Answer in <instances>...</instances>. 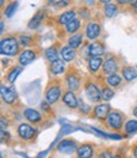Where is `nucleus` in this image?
Returning a JSON list of instances; mask_svg holds the SVG:
<instances>
[{
	"instance_id": "nucleus-1",
	"label": "nucleus",
	"mask_w": 137,
	"mask_h": 158,
	"mask_svg": "<svg viewBox=\"0 0 137 158\" xmlns=\"http://www.w3.org/2000/svg\"><path fill=\"white\" fill-rule=\"evenodd\" d=\"M19 50V44L16 39L13 36L4 38L3 40H0V54L3 55H15Z\"/></svg>"
},
{
	"instance_id": "nucleus-2",
	"label": "nucleus",
	"mask_w": 137,
	"mask_h": 158,
	"mask_svg": "<svg viewBox=\"0 0 137 158\" xmlns=\"http://www.w3.org/2000/svg\"><path fill=\"white\" fill-rule=\"evenodd\" d=\"M106 121L108 127H111L112 129H121L123 126V114L117 110H113L108 114Z\"/></svg>"
},
{
	"instance_id": "nucleus-3",
	"label": "nucleus",
	"mask_w": 137,
	"mask_h": 158,
	"mask_svg": "<svg viewBox=\"0 0 137 158\" xmlns=\"http://www.w3.org/2000/svg\"><path fill=\"white\" fill-rule=\"evenodd\" d=\"M86 95L91 102H100L102 101V94H101V89L98 88V85H96L94 83H88L86 85Z\"/></svg>"
},
{
	"instance_id": "nucleus-4",
	"label": "nucleus",
	"mask_w": 137,
	"mask_h": 158,
	"mask_svg": "<svg viewBox=\"0 0 137 158\" xmlns=\"http://www.w3.org/2000/svg\"><path fill=\"white\" fill-rule=\"evenodd\" d=\"M61 94H62V90H61V87L55 84V85H50L47 92H45V101L49 103V104H54L59 101L61 98Z\"/></svg>"
},
{
	"instance_id": "nucleus-5",
	"label": "nucleus",
	"mask_w": 137,
	"mask_h": 158,
	"mask_svg": "<svg viewBox=\"0 0 137 158\" xmlns=\"http://www.w3.org/2000/svg\"><path fill=\"white\" fill-rule=\"evenodd\" d=\"M0 95H2V99L6 103V104H14L16 102V93L14 89L2 84L0 85Z\"/></svg>"
},
{
	"instance_id": "nucleus-6",
	"label": "nucleus",
	"mask_w": 137,
	"mask_h": 158,
	"mask_svg": "<svg viewBox=\"0 0 137 158\" xmlns=\"http://www.w3.org/2000/svg\"><path fill=\"white\" fill-rule=\"evenodd\" d=\"M93 113H94V117L97 118V119H107L108 114L111 113V107L106 103H100L97 104L93 109Z\"/></svg>"
},
{
	"instance_id": "nucleus-7",
	"label": "nucleus",
	"mask_w": 137,
	"mask_h": 158,
	"mask_svg": "<svg viewBox=\"0 0 137 158\" xmlns=\"http://www.w3.org/2000/svg\"><path fill=\"white\" fill-rule=\"evenodd\" d=\"M57 149L59 151V152H62V153L71 154V153L77 152L78 147H77V143L74 141H72V139H64V141H62L59 144H58Z\"/></svg>"
},
{
	"instance_id": "nucleus-8",
	"label": "nucleus",
	"mask_w": 137,
	"mask_h": 158,
	"mask_svg": "<svg viewBox=\"0 0 137 158\" xmlns=\"http://www.w3.org/2000/svg\"><path fill=\"white\" fill-rule=\"evenodd\" d=\"M101 34V27L98 23L91 22L87 27H86V36L89 39V40H96L97 38Z\"/></svg>"
},
{
	"instance_id": "nucleus-9",
	"label": "nucleus",
	"mask_w": 137,
	"mask_h": 158,
	"mask_svg": "<svg viewBox=\"0 0 137 158\" xmlns=\"http://www.w3.org/2000/svg\"><path fill=\"white\" fill-rule=\"evenodd\" d=\"M18 134L20 135L23 139H25V141L32 139V138L34 137V134H35V128H33L29 124L23 123V124H20L18 127Z\"/></svg>"
},
{
	"instance_id": "nucleus-10",
	"label": "nucleus",
	"mask_w": 137,
	"mask_h": 158,
	"mask_svg": "<svg viewBox=\"0 0 137 158\" xmlns=\"http://www.w3.org/2000/svg\"><path fill=\"white\" fill-rule=\"evenodd\" d=\"M102 68H103V73L105 74L111 75V74H116V72L118 70V64H117L114 58H108L103 62Z\"/></svg>"
},
{
	"instance_id": "nucleus-11",
	"label": "nucleus",
	"mask_w": 137,
	"mask_h": 158,
	"mask_svg": "<svg viewBox=\"0 0 137 158\" xmlns=\"http://www.w3.org/2000/svg\"><path fill=\"white\" fill-rule=\"evenodd\" d=\"M66 81H67V85L68 88L72 90V92H75L79 89L81 87V78L78 77V74L75 73H69L66 78Z\"/></svg>"
},
{
	"instance_id": "nucleus-12",
	"label": "nucleus",
	"mask_w": 137,
	"mask_h": 158,
	"mask_svg": "<svg viewBox=\"0 0 137 158\" xmlns=\"http://www.w3.org/2000/svg\"><path fill=\"white\" fill-rule=\"evenodd\" d=\"M63 103H64L67 107L74 109V108L78 107V103H79V102H78V98L75 97L74 92L68 90V92H66V93L63 94Z\"/></svg>"
},
{
	"instance_id": "nucleus-13",
	"label": "nucleus",
	"mask_w": 137,
	"mask_h": 158,
	"mask_svg": "<svg viewBox=\"0 0 137 158\" xmlns=\"http://www.w3.org/2000/svg\"><path fill=\"white\" fill-rule=\"evenodd\" d=\"M35 56H36L35 52H33V50H24V52H22L20 55H19V64H20L22 67L28 65V64H30L34 60Z\"/></svg>"
},
{
	"instance_id": "nucleus-14",
	"label": "nucleus",
	"mask_w": 137,
	"mask_h": 158,
	"mask_svg": "<svg viewBox=\"0 0 137 158\" xmlns=\"http://www.w3.org/2000/svg\"><path fill=\"white\" fill-rule=\"evenodd\" d=\"M88 53L91 56H101L105 54V45L100 42H93L88 47Z\"/></svg>"
},
{
	"instance_id": "nucleus-15",
	"label": "nucleus",
	"mask_w": 137,
	"mask_h": 158,
	"mask_svg": "<svg viewBox=\"0 0 137 158\" xmlns=\"http://www.w3.org/2000/svg\"><path fill=\"white\" fill-rule=\"evenodd\" d=\"M103 65V60L101 56H91L88 60V69L91 70V73H97L101 67Z\"/></svg>"
},
{
	"instance_id": "nucleus-16",
	"label": "nucleus",
	"mask_w": 137,
	"mask_h": 158,
	"mask_svg": "<svg viewBox=\"0 0 137 158\" xmlns=\"http://www.w3.org/2000/svg\"><path fill=\"white\" fill-rule=\"evenodd\" d=\"M24 117L32 123H39L42 121L41 113H39L38 110H35V109H32V108H27L24 110Z\"/></svg>"
},
{
	"instance_id": "nucleus-17",
	"label": "nucleus",
	"mask_w": 137,
	"mask_h": 158,
	"mask_svg": "<svg viewBox=\"0 0 137 158\" xmlns=\"http://www.w3.org/2000/svg\"><path fill=\"white\" fill-rule=\"evenodd\" d=\"M78 158H92L93 157V147L91 144H82L77 149Z\"/></svg>"
},
{
	"instance_id": "nucleus-18",
	"label": "nucleus",
	"mask_w": 137,
	"mask_h": 158,
	"mask_svg": "<svg viewBox=\"0 0 137 158\" xmlns=\"http://www.w3.org/2000/svg\"><path fill=\"white\" fill-rule=\"evenodd\" d=\"M50 72L52 74L54 75H58V74H62L66 72V62L63 59H58V60L53 62L50 64Z\"/></svg>"
},
{
	"instance_id": "nucleus-19",
	"label": "nucleus",
	"mask_w": 137,
	"mask_h": 158,
	"mask_svg": "<svg viewBox=\"0 0 137 158\" xmlns=\"http://www.w3.org/2000/svg\"><path fill=\"white\" fill-rule=\"evenodd\" d=\"M61 56H62V59L66 63L72 62V60H74V58H75V49H72L69 45L63 47L62 50H61Z\"/></svg>"
},
{
	"instance_id": "nucleus-20",
	"label": "nucleus",
	"mask_w": 137,
	"mask_h": 158,
	"mask_svg": "<svg viewBox=\"0 0 137 158\" xmlns=\"http://www.w3.org/2000/svg\"><path fill=\"white\" fill-rule=\"evenodd\" d=\"M73 19H75V11L74 10H68V11H64L63 14L59 15L58 18V23L61 25H67L69 24Z\"/></svg>"
},
{
	"instance_id": "nucleus-21",
	"label": "nucleus",
	"mask_w": 137,
	"mask_h": 158,
	"mask_svg": "<svg viewBox=\"0 0 137 158\" xmlns=\"http://www.w3.org/2000/svg\"><path fill=\"white\" fill-rule=\"evenodd\" d=\"M122 77L125 78V81L132 82L137 78V70L133 67H125L122 68Z\"/></svg>"
},
{
	"instance_id": "nucleus-22",
	"label": "nucleus",
	"mask_w": 137,
	"mask_h": 158,
	"mask_svg": "<svg viewBox=\"0 0 137 158\" xmlns=\"http://www.w3.org/2000/svg\"><path fill=\"white\" fill-rule=\"evenodd\" d=\"M82 42H83V34H74L68 39V45L72 49H77V48H79Z\"/></svg>"
},
{
	"instance_id": "nucleus-23",
	"label": "nucleus",
	"mask_w": 137,
	"mask_h": 158,
	"mask_svg": "<svg viewBox=\"0 0 137 158\" xmlns=\"http://www.w3.org/2000/svg\"><path fill=\"white\" fill-rule=\"evenodd\" d=\"M43 18H44V11H38L33 19L29 22V28L30 29H36L39 27V24H41V22L43 20Z\"/></svg>"
},
{
	"instance_id": "nucleus-24",
	"label": "nucleus",
	"mask_w": 137,
	"mask_h": 158,
	"mask_svg": "<svg viewBox=\"0 0 137 158\" xmlns=\"http://www.w3.org/2000/svg\"><path fill=\"white\" fill-rule=\"evenodd\" d=\"M106 82H107V84H108L109 87L116 88V87H118V85L121 84L122 78H121L118 74H111V75H108V77H107Z\"/></svg>"
},
{
	"instance_id": "nucleus-25",
	"label": "nucleus",
	"mask_w": 137,
	"mask_h": 158,
	"mask_svg": "<svg viewBox=\"0 0 137 158\" xmlns=\"http://www.w3.org/2000/svg\"><path fill=\"white\" fill-rule=\"evenodd\" d=\"M81 28V22H79V19H73V20L66 25V31L69 33V34H74L78 31V29Z\"/></svg>"
},
{
	"instance_id": "nucleus-26",
	"label": "nucleus",
	"mask_w": 137,
	"mask_h": 158,
	"mask_svg": "<svg viewBox=\"0 0 137 158\" xmlns=\"http://www.w3.org/2000/svg\"><path fill=\"white\" fill-rule=\"evenodd\" d=\"M58 56H59V55H58V52H57V49H55L54 47H50V48H48V49L45 50V58L48 59L50 63L58 60V59H59Z\"/></svg>"
},
{
	"instance_id": "nucleus-27",
	"label": "nucleus",
	"mask_w": 137,
	"mask_h": 158,
	"mask_svg": "<svg viewBox=\"0 0 137 158\" xmlns=\"http://www.w3.org/2000/svg\"><path fill=\"white\" fill-rule=\"evenodd\" d=\"M117 10H118V8H117V5L113 4V3H109V4L105 5V15L107 18H113L117 14Z\"/></svg>"
},
{
	"instance_id": "nucleus-28",
	"label": "nucleus",
	"mask_w": 137,
	"mask_h": 158,
	"mask_svg": "<svg viewBox=\"0 0 137 158\" xmlns=\"http://www.w3.org/2000/svg\"><path fill=\"white\" fill-rule=\"evenodd\" d=\"M22 70H23V67H22V65H19V67H15L14 69H11V72H10V73L8 74V77H6L8 82H10V83H14V82L16 81L18 75L22 73Z\"/></svg>"
},
{
	"instance_id": "nucleus-29",
	"label": "nucleus",
	"mask_w": 137,
	"mask_h": 158,
	"mask_svg": "<svg viewBox=\"0 0 137 158\" xmlns=\"http://www.w3.org/2000/svg\"><path fill=\"white\" fill-rule=\"evenodd\" d=\"M101 94H102V101H105V102H109L114 97V92L109 87H103L101 90Z\"/></svg>"
},
{
	"instance_id": "nucleus-30",
	"label": "nucleus",
	"mask_w": 137,
	"mask_h": 158,
	"mask_svg": "<svg viewBox=\"0 0 137 158\" xmlns=\"http://www.w3.org/2000/svg\"><path fill=\"white\" fill-rule=\"evenodd\" d=\"M125 131L128 134L136 133L137 132V119H130V121H127L126 124H125Z\"/></svg>"
},
{
	"instance_id": "nucleus-31",
	"label": "nucleus",
	"mask_w": 137,
	"mask_h": 158,
	"mask_svg": "<svg viewBox=\"0 0 137 158\" xmlns=\"http://www.w3.org/2000/svg\"><path fill=\"white\" fill-rule=\"evenodd\" d=\"M18 2H13V3H10L9 5H8V8L5 9V15L8 16V18H11L13 15H14V13L16 11V9H18Z\"/></svg>"
},
{
	"instance_id": "nucleus-32",
	"label": "nucleus",
	"mask_w": 137,
	"mask_h": 158,
	"mask_svg": "<svg viewBox=\"0 0 137 158\" xmlns=\"http://www.w3.org/2000/svg\"><path fill=\"white\" fill-rule=\"evenodd\" d=\"M19 43H20L23 47L29 45V44L32 43V36H29V35H22V36H20V40H19Z\"/></svg>"
},
{
	"instance_id": "nucleus-33",
	"label": "nucleus",
	"mask_w": 137,
	"mask_h": 158,
	"mask_svg": "<svg viewBox=\"0 0 137 158\" xmlns=\"http://www.w3.org/2000/svg\"><path fill=\"white\" fill-rule=\"evenodd\" d=\"M10 134L5 131V129H0V142H6L9 141Z\"/></svg>"
},
{
	"instance_id": "nucleus-34",
	"label": "nucleus",
	"mask_w": 137,
	"mask_h": 158,
	"mask_svg": "<svg viewBox=\"0 0 137 158\" xmlns=\"http://www.w3.org/2000/svg\"><path fill=\"white\" fill-rule=\"evenodd\" d=\"M79 108H81V112L82 113H89L91 112V107L89 106H87V104H84L83 102H81V104H79Z\"/></svg>"
},
{
	"instance_id": "nucleus-35",
	"label": "nucleus",
	"mask_w": 137,
	"mask_h": 158,
	"mask_svg": "<svg viewBox=\"0 0 137 158\" xmlns=\"http://www.w3.org/2000/svg\"><path fill=\"white\" fill-rule=\"evenodd\" d=\"M8 126H9L8 121L4 117H0V129H5V128H8Z\"/></svg>"
},
{
	"instance_id": "nucleus-36",
	"label": "nucleus",
	"mask_w": 137,
	"mask_h": 158,
	"mask_svg": "<svg viewBox=\"0 0 137 158\" xmlns=\"http://www.w3.org/2000/svg\"><path fill=\"white\" fill-rule=\"evenodd\" d=\"M69 4V0H59L57 4H55V6L57 8H64V6H67Z\"/></svg>"
},
{
	"instance_id": "nucleus-37",
	"label": "nucleus",
	"mask_w": 137,
	"mask_h": 158,
	"mask_svg": "<svg viewBox=\"0 0 137 158\" xmlns=\"http://www.w3.org/2000/svg\"><path fill=\"white\" fill-rule=\"evenodd\" d=\"M41 107H42L44 110H49V103H48L47 101H43V102L41 103Z\"/></svg>"
},
{
	"instance_id": "nucleus-38",
	"label": "nucleus",
	"mask_w": 137,
	"mask_h": 158,
	"mask_svg": "<svg viewBox=\"0 0 137 158\" xmlns=\"http://www.w3.org/2000/svg\"><path fill=\"white\" fill-rule=\"evenodd\" d=\"M117 4H120V5H126V4H130L131 0H116Z\"/></svg>"
},
{
	"instance_id": "nucleus-39",
	"label": "nucleus",
	"mask_w": 137,
	"mask_h": 158,
	"mask_svg": "<svg viewBox=\"0 0 137 158\" xmlns=\"http://www.w3.org/2000/svg\"><path fill=\"white\" fill-rule=\"evenodd\" d=\"M112 156H109V153L108 152H103L102 154H101V157L100 158H111Z\"/></svg>"
},
{
	"instance_id": "nucleus-40",
	"label": "nucleus",
	"mask_w": 137,
	"mask_h": 158,
	"mask_svg": "<svg viewBox=\"0 0 137 158\" xmlns=\"http://www.w3.org/2000/svg\"><path fill=\"white\" fill-rule=\"evenodd\" d=\"M133 157H135V158H137V144L133 147Z\"/></svg>"
},
{
	"instance_id": "nucleus-41",
	"label": "nucleus",
	"mask_w": 137,
	"mask_h": 158,
	"mask_svg": "<svg viewBox=\"0 0 137 158\" xmlns=\"http://www.w3.org/2000/svg\"><path fill=\"white\" fill-rule=\"evenodd\" d=\"M98 2H100V3H102V4H109V3L112 2V0H98Z\"/></svg>"
},
{
	"instance_id": "nucleus-42",
	"label": "nucleus",
	"mask_w": 137,
	"mask_h": 158,
	"mask_svg": "<svg viewBox=\"0 0 137 158\" xmlns=\"http://www.w3.org/2000/svg\"><path fill=\"white\" fill-rule=\"evenodd\" d=\"M130 4H131L132 6H135V5L137 4V0H131V2H130Z\"/></svg>"
},
{
	"instance_id": "nucleus-43",
	"label": "nucleus",
	"mask_w": 137,
	"mask_h": 158,
	"mask_svg": "<svg viewBox=\"0 0 137 158\" xmlns=\"http://www.w3.org/2000/svg\"><path fill=\"white\" fill-rule=\"evenodd\" d=\"M3 29H4V23H0V33L3 31Z\"/></svg>"
},
{
	"instance_id": "nucleus-44",
	"label": "nucleus",
	"mask_w": 137,
	"mask_h": 158,
	"mask_svg": "<svg viewBox=\"0 0 137 158\" xmlns=\"http://www.w3.org/2000/svg\"><path fill=\"white\" fill-rule=\"evenodd\" d=\"M133 115L137 118V107H135V109H133Z\"/></svg>"
},
{
	"instance_id": "nucleus-45",
	"label": "nucleus",
	"mask_w": 137,
	"mask_h": 158,
	"mask_svg": "<svg viewBox=\"0 0 137 158\" xmlns=\"http://www.w3.org/2000/svg\"><path fill=\"white\" fill-rule=\"evenodd\" d=\"M111 158H122V157H121V156H118V154H116V156H112Z\"/></svg>"
},
{
	"instance_id": "nucleus-46",
	"label": "nucleus",
	"mask_w": 137,
	"mask_h": 158,
	"mask_svg": "<svg viewBox=\"0 0 137 158\" xmlns=\"http://www.w3.org/2000/svg\"><path fill=\"white\" fill-rule=\"evenodd\" d=\"M132 8H133V9H135V13H136V14H137V4H136V5H135V6H132Z\"/></svg>"
},
{
	"instance_id": "nucleus-47",
	"label": "nucleus",
	"mask_w": 137,
	"mask_h": 158,
	"mask_svg": "<svg viewBox=\"0 0 137 158\" xmlns=\"http://www.w3.org/2000/svg\"><path fill=\"white\" fill-rule=\"evenodd\" d=\"M3 4H4V0H0V8L3 6Z\"/></svg>"
},
{
	"instance_id": "nucleus-48",
	"label": "nucleus",
	"mask_w": 137,
	"mask_h": 158,
	"mask_svg": "<svg viewBox=\"0 0 137 158\" xmlns=\"http://www.w3.org/2000/svg\"><path fill=\"white\" fill-rule=\"evenodd\" d=\"M0 158H4V157H3V154H2V153H0Z\"/></svg>"
},
{
	"instance_id": "nucleus-49",
	"label": "nucleus",
	"mask_w": 137,
	"mask_h": 158,
	"mask_svg": "<svg viewBox=\"0 0 137 158\" xmlns=\"http://www.w3.org/2000/svg\"><path fill=\"white\" fill-rule=\"evenodd\" d=\"M136 69H137V67H136Z\"/></svg>"
}]
</instances>
